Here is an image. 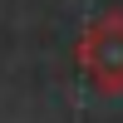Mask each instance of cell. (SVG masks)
<instances>
[{
	"instance_id": "6da1fadb",
	"label": "cell",
	"mask_w": 123,
	"mask_h": 123,
	"mask_svg": "<svg viewBox=\"0 0 123 123\" xmlns=\"http://www.w3.org/2000/svg\"><path fill=\"white\" fill-rule=\"evenodd\" d=\"M79 69L98 94H123V10H104L79 35Z\"/></svg>"
}]
</instances>
